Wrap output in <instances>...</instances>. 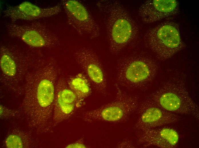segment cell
Instances as JSON below:
<instances>
[{
	"mask_svg": "<svg viewBox=\"0 0 199 148\" xmlns=\"http://www.w3.org/2000/svg\"><path fill=\"white\" fill-rule=\"evenodd\" d=\"M58 69L53 59H37L25 79L22 110L29 126L39 133L47 132L53 128Z\"/></svg>",
	"mask_w": 199,
	"mask_h": 148,
	"instance_id": "6da1fadb",
	"label": "cell"
},
{
	"mask_svg": "<svg viewBox=\"0 0 199 148\" xmlns=\"http://www.w3.org/2000/svg\"><path fill=\"white\" fill-rule=\"evenodd\" d=\"M158 70L157 63L150 56L143 53L131 54L119 61L116 81L127 89H140L152 82Z\"/></svg>",
	"mask_w": 199,
	"mask_h": 148,
	"instance_id": "7a4b0ae2",
	"label": "cell"
},
{
	"mask_svg": "<svg viewBox=\"0 0 199 148\" xmlns=\"http://www.w3.org/2000/svg\"><path fill=\"white\" fill-rule=\"evenodd\" d=\"M150 97L166 110L176 114L191 115L199 119V107L191 98L181 80L175 78L168 79Z\"/></svg>",
	"mask_w": 199,
	"mask_h": 148,
	"instance_id": "3957f363",
	"label": "cell"
},
{
	"mask_svg": "<svg viewBox=\"0 0 199 148\" xmlns=\"http://www.w3.org/2000/svg\"><path fill=\"white\" fill-rule=\"evenodd\" d=\"M107 6V33L110 51L112 54H116L134 39L138 28L133 19L119 2L110 1Z\"/></svg>",
	"mask_w": 199,
	"mask_h": 148,
	"instance_id": "277c9868",
	"label": "cell"
},
{
	"mask_svg": "<svg viewBox=\"0 0 199 148\" xmlns=\"http://www.w3.org/2000/svg\"><path fill=\"white\" fill-rule=\"evenodd\" d=\"M0 52L1 82L16 91L37 60H33L27 52L14 46H1Z\"/></svg>",
	"mask_w": 199,
	"mask_h": 148,
	"instance_id": "5b68a950",
	"label": "cell"
},
{
	"mask_svg": "<svg viewBox=\"0 0 199 148\" xmlns=\"http://www.w3.org/2000/svg\"><path fill=\"white\" fill-rule=\"evenodd\" d=\"M144 40L156 57L161 60L169 59L183 48L177 25L166 22L150 29Z\"/></svg>",
	"mask_w": 199,
	"mask_h": 148,
	"instance_id": "8992f818",
	"label": "cell"
},
{
	"mask_svg": "<svg viewBox=\"0 0 199 148\" xmlns=\"http://www.w3.org/2000/svg\"><path fill=\"white\" fill-rule=\"evenodd\" d=\"M139 105L136 97L118 88L116 97L113 101L97 109L85 112L82 119L88 123L120 121L138 110Z\"/></svg>",
	"mask_w": 199,
	"mask_h": 148,
	"instance_id": "52a82bcc",
	"label": "cell"
},
{
	"mask_svg": "<svg viewBox=\"0 0 199 148\" xmlns=\"http://www.w3.org/2000/svg\"><path fill=\"white\" fill-rule=\"evenodd\" d=\"M7 28L11 36L18 38L33 47L48 48L58 42L56 36L40 23L20 24L11 23Z\"/></svg>",
	"mask_w": 199,
	"mask_h": 148,
	"instance_id": "ba28073f",
	"label": "cell"
},
{
	"mask_svg": "<svg viewBox=\"0 0 199 148\" xmlns=\"http://www.w3.org/2000/svg\"><path fill=\"white\" fill-rule=\"evenodd\" d=\"M61 3L69 24L79 34L90 39L99 36L98 25L82 4L74 0H62Z\"/></svg>",
	"mask_w": 199,
	"mask_h": 148,
	"instance_id": "9c48e42d",
	"label": "cell"
},
{
	"mask_svg": "<svg viewBox=\"0 0 199 148\" xmlns=\"http://www.w3.org/2000/svg\"><path fill=\"white\" fill-rule=\"evenodd\" d=\"M139 117L135 125L139 131L176 122L181 117L163 109L150 97L139 106Z\"/></svg>",
	"mask_w": 199,
	"mask_h": 148,
	"instance_id": "30bf717a",
	"label": "cell"
},
{
	"mask_svg": "<svg viewBox=\"0 0 199 148\" xmlns=\"http://www.w3.org/2000/svg\"><path fill=\"white\" fill-rule=\"evenodd\" d=\"M75 60L84 72L91 84L98 92L105 94L107 83L101 62L92 49L83 48L75 53Z\"/></svg>",
	"mask_w": 199,
	"mask_h": 148,
	"instance_id": "8fae6325",
	"label": "cell"
},
{
	"mask_svg": "<svg viewBox=\"0 0 199 148\" xmlns=\"http://www.w3.org/2000/svg\"><path fill=\"white\" fill-rule=\"evenodd\" d=\"M76 96L69 87L66 79L60 77L58 79L55 86L53 128L73 115L76 109Z\"/></svg>",
	"mask_w": 199,
	"mask_h": 148,
	"instance_id": "7c38bea8",
	"label": "cell"
},
{
	"mask_svg": "<svg viewBox=\"0 0 199 148\" xmlns=\"http://www.w3.org/2000/svg\"><path fill=\"white\" fill-rule=\"evenodd\" d=\"M178 8V3L175 0H148L140 6L138 14L145 23H152L172 16Z\"/></svg>",
	"mask_w": 199,
	"mask_h": 148,
	"instance_id": "4fadbf2b",
	"label": "cell"
},
{
	"mask_svg": "<svg viewBox=\"0 0 199 148\" xmlns=\"http://www.w3.org/2000/svg\"><path fill=\"white\" fill-rule=\"evenodd\" d=\"M61 10V7L59 5L41 8L25 1L17 5L7 6L5 9L4 13L13 21L19 20H31L57 14Z\"/></svg>",
	"mask_w": 199,
	"mask_h": 148,
	"instance_id": "5bb4252c",
	"label": "cell"
},
{
	"mask_svg": "<svg viewBox=\"0 0 199 148\" xmlns=\"http://www.w3.org/2000/svg\"><path fill=\"white\" fill-rule=\"evenodd\" d=\"M139 132L138 141L144 147L174 148L177 146L179 141L178 133L171 128H153Z\"/></svg>",
	"mask_w": 199,
	"mask_h": 148,
	"instance_id": "9a60e30c",
	"label": "cell"
},
{
	"mask_svg": "<svg viewBox=\"0 0 199 148\" xmlns=\"http://www.w3.org/2000/svg\"><path fill=\"white\" fill-rule=\"evenodd\" d=\"M67 84L76 98V109L83 105L85 99L91 94V84L85 74L79 73L67 79Z\"/></svg>",
	"mask_w": 199,
	"mask_h": 148,
	"instance_id": "2e32d148",
	"label": "cell"
},
{
	"mask_svg": "<svg viewBox=\"0 0 199 148\" xmlns=\"http://www.w3.org/2000/svg\"><path fill=\"white\" fill-rule=\"evenodd\" d=\"M33 141L31 135L24 131L15 129L7 136L4 145L7 148H28Z\"/></svg>",
	"mask_w": 199,
	"mask_h": 148,
	"instance_id": "e0dca14e",
	"label": "cell"
},
{
	"mask_svg": "<svg viewBox=\"0 0 199 148\" xmlns=\"http://www.w3.org/2000/svg\"><path fill=\"white\" fill-rule=\"evenodd\" d=\"M66 148H84L87 147V146L85 145L83 141L81 139L78 140L75 142L70 143L67 145L65 147Z\"/></svg>",
	"mask_w": 199,
	"mask_h": 148,
	"instance_id": "ac0fdd59",
	"label": "cell"
}]
</instances>
